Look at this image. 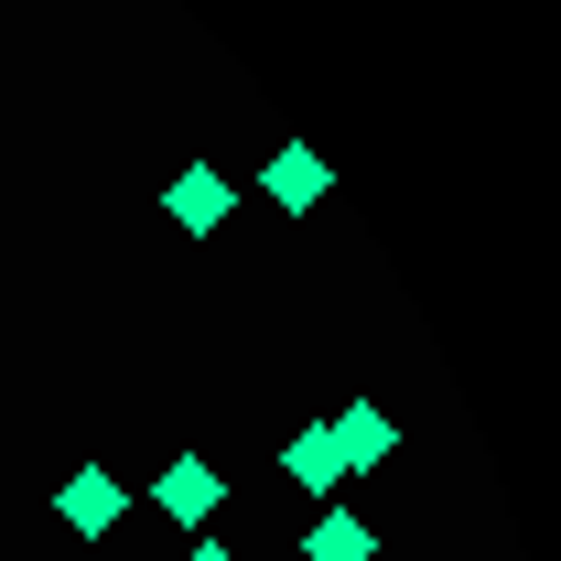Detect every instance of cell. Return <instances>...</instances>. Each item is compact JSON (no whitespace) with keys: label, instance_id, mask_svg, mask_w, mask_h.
<instances>
[{"label":"cell","instance_id":"5","mask_svg":"<svg viewBox=\"0 0 561 561\" xmlns=\"http://www.w3.org/2000/svg\"><path fill=\"white\" fill-rule=\"evenodd\" d=\"M227 206H238V184H227V173H206V162L162 184V216H173V227H227Z\"/></svg>","mask_w":561,"mask_h":561},{"label":"cell","instance_id":"4","mask_svg":"<svg viewBox=\"0 0 561 561\" xmlns=\"http://www.w3.org/2000/svg\"><path fill=\"white\" fill-rule=\"evenodd\" d=\"M324 432H335V465H346V476H367V465H389V454H400V421L367 411V400H356V411H335Z\"/></svg>","mask_w":561,"mask_h":561},{"label":"cell","instance_id":"2","mask_svg":"<svg viewBox=\"0 0 561 561\" xmlns=\"http://www.w3.org/2000/svg\"><path fill=\"white\" fill-rule=\"evenodd\" d=\"M151 507H162V518H184V529H206L216 507H227V476H216L206 454H173V465H162V486H151Z\"/></svg>","mask_w":561,"mask_h":561},{"label":"cell","instance_id":"3","mask_svg":"<svg viewBox=\"0 0 561 561\" xmlns=\"http://www.w3.org/2000/svg\"><path fill=\"white\" fill-rule=\"evenodd\" d=\"M260 195H271L280 216H313V206H324V162H313L302 140H280L271 162H260Z\"/></svg>","mask_w":561,"mask_h":561},{"label":"cell","instance_id":"6","mask_svg":"<svg viewBox=\"0 0 561 561\" xmlns=\"http://www.w3.org/2000/svg\"><path fill=\"white\" fill-rule=\"evenodd\" d=\"M280 476H291L302 496H346V465H335V432H324V421H313V432H291V443H280Z\"/></svg>","mask_w":561,"mask_h":561},{"label":"cell","instance_id":"1","mask_svg":"<svg viewBox=\"0 0 561 561\" xmlns=\"http://www.w3.org/2000/svg\"><path fill=\"white\" fill-rule=\"evenodd\" d=\"M55 518H66L76 540H108V529H119V518H130V486H119V476H108V465H76L66 486H55Z\"/></svg>","mask_w":561,"mask_h":561},{"label":"cell","instance_id":"8","mask_svg":"<svg viewBox=\"0 0 561 561\" xmlns=\"http://www.w3.org/2000/svg\"><path fill=\"white\" fill-rule=\"evenodd\" d=\"M184 561H238V551H227V540H206V529H195V551H184Z\"/></svg>","mask_w":561,"mask_h":561},{"label":"cell","instance_id":"7","mask_svg":"<svg viewBox=\"0 0 561 561\" xmlns=\"http://www.w3.org/2000/svg\"><path fill=\"white\" fill-rule=\"evenodd\" d=\"M367 551H378V529H367L356 507H324V518L302 529V561H367Z\"/></svg>","mask_w":561,"mask_h":561}]
</instances>
